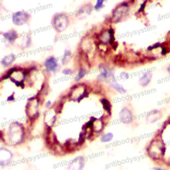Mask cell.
I'll return each instance as SVG.
<instances>
[{
  "label": "cell",
  "instance_id": "6da1fadb",
  "mask_svg": "<svg viewBox=\"0 0 170 170\" xmlns=\"http://www.w3.org/2000/svg\"><path fill=\"white\" fill-rule=\"evenodd\" d=\"M166 152V147L163 140L157 139L153 140L148 147V152L153 159H159L164 156Z\"/></svg>",
  "mask_w": 170,
  "mask_h": 170
},
{
  "label": "cell",
  "instance_id": "7a4b0ae2",
  "mask_svg": "<svg viewBox=\"0 0 170 170\" xmlns=\"http://www.w3.org/2000/svg\"><path fill=\"white\" fill-rule=\"evenodd\" d=\"M69 19L67 14L57 13L54 15L52 19V25L55 30L58 33H61L68 27Z\"/></svg>",
  "mask_w": 170,
  "mask_h": 170
},
{
  "label": "cell",
  "instance_id": "3957f363",
  "mask_svg": "<svg viewBox=\"0 0 170 170\" xmlns=\"http://www.w3.org/2000/svg\"><path fill=\"white\" fill-rule=\"evenodd\" d=\"M23 137V129L19 124L13 123L9 129V139L13 144H17L21 142Z\"/></svg>",
  "mask_w": 170,
  "mask_h": 170
},
{
  "label": "cell",
  "instance_id": "277c9868",
  "mask_svg": "<svg viewBox=\"0 0 170 170\" xmlns=\"http://www.w3.org/2000/svg\"><path fill=\"white\" fill-rule=\"evenodd\" d=\"M129 11L128 3H122L116 7L112 13V21L114 23H118L126 17Z\"/></svg>",
  "mask_w": 170,
  "mask_h": 170
},
{
  "label": "cell",
  "instance_id": "5b68a950",
  "mask_svg": "<svg viewBox=\"0 0 170 170\" xmlns=\"http://www.w3.org/2000/svg\"><path fill=\"white\" fill-rule=\"evenodd\" d=\"M30 15L27 12L24 11H19L15 12L12 15V21L13 24L17 26H21L25 24L29 19Z\"/></svg>",
  "mask_w": 170,
  "mask_h": 170
},
{
  "label": "cell",
  "instance_id": "8992f818",
  "mask_svg": "<svg viewBox=\"0 0 170 170\" xmlns=\"http://www.w3.org/2000/svg\"><path fill=\"white\" fill-rule=\"evenodd\" d=\"M39 101L35 98H31L28 101L26 106V112L28 116L34 117L38 112Z\"/></svg>",
  "mask_w": 170,
  "mask_h": 170
},
{
  "label": "cell",
  "instance_id": "52a82bcc",
  "mask_svg": "<svg viewBox=\"0 0 170 170\" xmlns=\"http://www.w3.org/2000/svg\"><path fill=\"white\" fill-rule=\"evenodd\" d=\"M99 39H100V43H102V44L113 43L114 41V31L112 29L106 30L101 33L100 37H99Z\"/></svg>",
  "mask_w": 170,
  "mask_h": 170
},
{
  "label": "cell",
  "instance_id": "ba28073f",
  "mask_svg": "<svg viewBox=\"0 0 170 170\" xmlns=\"http://www.w3.org/2000/svg\"><path fill=\"white\" fill-rule=\"evenodd\" d=\"M86 94V89L83 86H77L70 92V97L73 100H76L78 102L81 100Z\"/></svg>",
  "mask_w": 170,
  "mask_h": 170
},
{
  "label": "cell",
  "instance_id": "9c48e42d",
  "mask_svg": "<svg viewBox=\"0 0 170 170\" xmlns=\"http://www.w3.org/2000/svg\"><path fill=\"white\" fill-rule=\"evenodd\" d=\"M44 66L47 71L55 73L59 67V64H58L57 59L55 57L51 56L45 60L44 62Z\"/></svg>",
  "mask_w": 170,
  "mask_h": 170
},
{
  "label": "cell",
  "instance_id": "30bf717a",
  "mask_svg": "<svg viewBox=\"0 0 170 170\" xmlns=\"http://www.w3.org/2000/svg\"><path fill=\"white\" fill-rule=\"evenodd\" d=\"M120 118L122 122L124 124H130L132 122L133 120V116H132V112L128 109L127 108H124L122 109L120 112Z\"/></svg>",
  "mask_w": 170,
  "mask_h": 170
},
{
  "label": "cell",
  "instance_id": "8fae6325",
  "mask_svg": "<svg viewBox=\"0 0 170 170\" xmlns=\"http://www.w3.org/2000/svg\"><path fill=\"white\" fill-rule=\"evenodd\" d=\"M84 161L82 157H78L70 163L68 170H82L84 167Z\"/></svg>",
  "mask_w": 170,
  "mask_h": 170
},
{
  "label": "cell",
  "instance_id": "7c38bea8",
  "mask_svg": "<svg viewBox=\"0 0 170 170\" xmlns=\"http://www.w3.org/2000/svg\"><path fill=\"white\" fill-rule=\"evenodd\" d=\"M12 153L6 149H1L0 151V163L1 165L9 163L11 160Z\"/></svg>",
  "mask_w": 170,
  "mask_h": 170
},
{
  "label": "cell",
  "instance_id": "4fadbf2b",
  "mask_svg": "<svg viewBox=\"0 0 170 170\" xmlns=\"http://www.w3.org/2000/svg\"><path fill=\"white\" fill-rule=\"evenodd\" d=\"M2 35H3V38L5 39L9 44H13L18 38L17 33L14 29L5 32Z\"/></svg>",
  "mask_w": 170,
  "mask_h": 170
},
{
  "label": "cell",
  "instance_id": "5bb4252c",
  "mask_svg": "<svg viewBox=\"0 0 170 170\" xmlns=\"http://www.w3.org/2000/svg\"><path fill=\"white\" fill-rule=\"evenodd\" d=\"M152 72L151 71H147L142 74L139 79V84L142 87H146L150 83L152 79Z\"/></svg>",
  "mask_w": 170,
  "mask_h": 170
},
{
  "label": "cell",
  "instance_id": "9a60e30c",
  "mask_svg": "<svg viewBox=\"0 0 170 170\" xmlns=\"http://www.w3.org/2000/svg\"><path fill=\"white\" fill-rule=\"evenodd\" d=\"M113 76V72L112 71L111 69H110L108 67H102V71L98 76V78L100 80H105L108 78L112 77Z\"/></svg>",
  "mask_w": 170,
  "mask_h": 170
},
{
  "label": "cell",
  "instance_id": "2e32d148",
  "mask_svg": "<svg viewBox=\"0 0 170 170\" xmlns=\"http://www.w3.org/2000/svg\"><path fill=\"white\" fill-rule=\"evenodd\" d=\"M161 118V112L158 110H153L148 114L147 116V120L150 122L151 123H154L157 120H159Z\"/></svg>",
  "mask_w": 170,
  "mask_h": 170
},
{
  "label": "cell",
  "instance_id": "e0dca14e",
  "mask_svg": "<svg viewBox=\"0 0 170 170\" xmlns=\"http://www.w3.org/2000/svg\"><path fill=\"white\" fill-rule=\"evenodd\" d=\"M15 55H13V54H10V55H8L7 56H5V57H4L3 59H1V63L3 67H9L10 65H11L12 63L15 61Z\"/></svg>",
  "mask_w": 170,
  "mask_h": 170
},
{
  "label": "cell",
  "instance_id": "ac0fdd59",
  "mask_svg": "<svg viewBox=\"0 0 170 170\" xmlns=\"http://www.w3.org/2000/svg\"><path fill=\"white\" fill-rule=\"evenodd\" d=\"M92 7L91 4H86L84 5L78 9V15L79 16H86L90 15L92 12Z\"/></svg>",
  "mask_w": 170,
  "mask_h": 170
},
{
  "label": "cell",
  "instance_id": "d6986e66",
  "mask_svg": "<svg viewBox=\"0 0 170 170\" xmlns=\"http://www.w3.org/2000/svg\"><path fill=\"white\" fill-rule=\"evenodd\" d=\"M93 124H92V129L96 132H100L103 128V123L102 121L99 120H96L94 118H92Z\"/></svg>",
  "mask_w": 170,
  "mask_h": 170
},
{
  "label": "cell",
  "instance_id": "ffe728a7",
  "mask_svg": "<svg viewBox=\"0 0 170 170\" xmlns=\"http://www.w3.org/2000/svg\"><path fill=\"white\" fill-rule=\"evenodd\" d=\"M72 57V53L70 50H68V49H66L65 51V53H64L63 59H62V63L63 65H66V64L68 63V61H70V59H71Z\"/></svg>",
  "mask_w": 170,
  "mask_h": 170
},
{
  "label": "cell",
  "instance_id": "44dd1931",
  "mask_svg": "<svg viewBox=\"0 0 170 170\" xmlns=\"http://www.w3.org/2000/svg\"><path fill=\"white\" fill-rule=\"evenodd\" d=\"M110 86L112 88L114 89V90H116L117 92H118L119 93H121V94L126 92V89L124 88L121 84L118 83V82H113V83L111 84Z\"/></svg>",
  "mask_w": 170,
  "mask_h": 170
},
{
  "label": "cell",
  "instance_id": "7402d4cb",
  "mask_svg": "<svg viewBox=\"0 0 170 170\" xmlns=\"http://www.w3.org/2000/svg\"><path fill=\"white\" fill-rule=\"evenodd\" d=\"M86 72H87L86 69H84L83 68H80L79 70H78V72L77 73V74H76V76L75 77L74 80H75L76 82L79 81V80H80L82 78H83L84 77V76L86 74Z\"/></svg>",
  "mask_w": 170,
  "mask_h": 170
},
{
  "label": "cell",
  "instance_id": "603a6c76",
  "mask_svg": "<svg viewBox=\"0 0 170 170\" xmlns=\"http://www.w3.org/2000/svg\"><path fill=\"white\" fill-rule=\"evenodd\" d=\"M113 138V134L111 132H108V133L104 134V135L101 137L100 141L103 143L108 142L110 141H111Z\"/></svg>",
  "mask_w": 170,
  "mask_h": 170
},
{
  "label": "cell",
  "instance_id": "cb8c5ba5",
  "mask_svg": "<svg viewBox=\"0 0 170 170\" xmlns=\"http://www.w3.org/2000/svg\"><path fill=\"white\" fill-rule=\"evenodd\" d=\"M101 103L103 105V107L104 110L106 112H108V113H110V111H111V104L109 102V101L106 100V99H104L103 98L101 100Z\"/></svg>",
  "mask_w": 170,
  "mask_h": 170
},
{
  "label": "cell",
  "instance_id": "d4e9b609",
  "mask_svg": "<svg viewBox=\"0 0 170 170\" xmlns=\"http://www.w3.org/2000/svg\"><path fill=\"white\" fill-rule=\"evenodd\" d=\"M105 0H97L96 5H94V9L98 11V10L102 9L104 6V3Z\"/></svg>",
  "mask_w": 170,
  "mask_h": 170
},
{
  "label": "cell",
  "instance_id": "484cf974",
  "mask_svg": "<svg viewBox=\"0 0 170 170\" xmlns=\"http://www.w3.org/2000/svg\"><path fill=\"white\" fill-rule=\"evenodd\" d=\"M161 43H159V42L155 43V44H153L152 45H151V46L148 47V48H147V51H152L153 50H154V49H157L159 48V47H161Z\"/></svg>",
  "mask_w": 170,
  "mask_h": 170
},
{
  "label": "cell",
  "instance_id": "4316f807",
  "mask_svg": "<svg viewBox=\"0 0 170 170\" xmlns=\"http://www.w3.org/2000/svg\"><path fill=\"white\" fill-rule=\"evenodd\" d=\"M62 72L65 75H70V74L73 73V71L71 69H70V68H65V69L63 70Z\"/></svg>",
  "mask_w": 170,
  "mask_h": 170
},
{
  "label": "cell",
  "instance_id": "83f0119b",
  "mask_svg": "<svg viewBox=\"0 0 170 170\" xmlns=\"http://www.w3.org/2000/svg\"><path fill=\"white\" fill-rule=\"evenodd\" d=\"M147 1H148V0H145V1L142 3V5H140V9H138V13H140V12H142V11H144V9H145V7H146V6Z\"/></svg>",
  "mask_w": 170,
  "mask_h": 170
},
{
  "label": "cell",
  "instance_id": "f1b7e54d",
  "mask_svg": "<svg viewBox=\"0 0 170 170\" xmlns=\"http://www.w3.org/2000/svg\"><path fill=\"white\" fill-rule=\"evenodd\" d=\"M121 77L123 78V79H128L129 78V76H128V74L126 73V72H122L121 74H120Z\"/></svg>",
  "mask_w": 170,
  "mask_h": 170
},
{
  "label": "cell",
  "instance_id": "f546056e",
  "mask_svg": "<svg viewBox=\"0 0 170 170\" xmlns=\"http://www.w3.org/2000/svg\"><path fill=\"white\" fill-rule=\"evenodd\" d=\"M14 99H15V98H14L13 94V95H11V96H9L7 98V101H13Z\"/></svg>",
  "mask_w": 170,
  "mask_h": 170
},
{
  "label": "cell",
  "instance_id": "4dcf8cb0",
  "mask_svg": "<svg viewBox=\"0 0 170 170\" xmlns=\"http://www.w3.org/2000/svg\"><path fill=\"white\" fill-rule=\"evenodd\" d=\"M153 170H168V169L161 168V167H153Z\"/></svg>",
  "mask_w": 170,
  "mask_h": 170
},
{
  "label": "cell",
  "instance_id": "1f68e13d",
  "mask_svg": "<svg viewBox=\"0 0 170 170\" xmlns=\"http://www.w3.org/2000/svg\"><path fill=\"white\" fill-rule=\"evenodd\" d=\"M166 71H167V73L169 74V76H170V64H169V65H167V67L166 68Z\"/></svg>",
  "mask_w": 170,
  "mask_h": 170
},
{
  "label": "cell",
  "instance_id": "d6a6232c",
  "mask_svg": "<svg viewBox=\"0 0 170 170\" xmlns=\"http://www.w3.org/2000/svg\"><path fill=\"white\" fill-rule=\"evenodd\" d=\"M51 101H48V102H47L46 103V105H45V106H46V107H49L51 106Z\"/></svg>",
  "mask_w": 170,
  "mask_h": 170
}]
</instances>
